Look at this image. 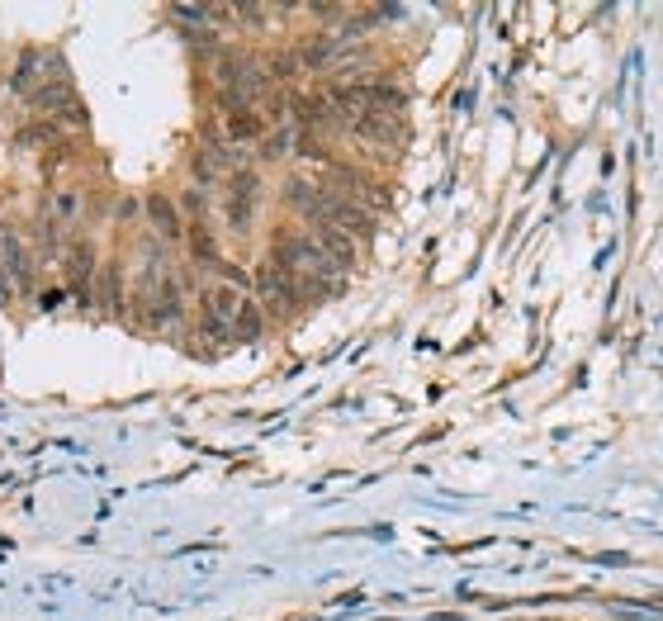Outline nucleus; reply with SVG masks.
<instances>
[{"label": "nucleus", "instance_id": "obj_1", "mask_svg": "<svg viewBox=\"0 0 663 621\" xmlns=\"http://www.w3.org/2000/svg\"><path fill=\"white\" fill-rule=\"evenodd\" d=\"M251 299L261 304V313H266V318H299V313L308 309L299 275L285 271L275 256H266V261L251 271Z\"/></svg>", "mask_w": 663, "mask_h": 621}, {"label": "nucleus", "instance_id": "obj_2", "mask_svg": "<svg viewBox=\"0 0 663 621\" xmlns=\"http://www.w3.org/2000/svg\"><path fill=\"white\" fill-rule=\"evenodd\" d=\"M261 200H266L261 171H256V166H242V171H233V176L223 181V190H218V209H223V223H228V233L247 238L251 228H256Z\"/></svg>", "mask_w": 663, "mask_h": 621}, {"label": "nucleus", "instance_id": "obj_3", "mask_svg": "<svg viewBox=\"0 0 663 621\" xmlns=\"http://www.w3.org/2000/svg\"><path fill=\"white\" fill-rule=\"evenodd\" d=\"M62 275H67V294H72L81 309L95 304V280H100V256H95V242L90 238H76L67 242V252H62Z\"/></svg>", "mask_w": 663, "mask_h": 621}, {"label": "nucleus", "instance_id": "obj_4", "mask_svg": "<svg viewBox=\"0 0 663 621\" xmlns=\"http://www.w3.org/2000/svg\"><path fill=\"white\" fill-rule=\"evenodd\" d=\"M143 223L152 228V238L162 242V247H176V242H185V233H190V223L180 214V200H171L166 190H152L143 200Z\"/></svg>", "mask_w": 663, "mask_h": 621}, {"label": "nucleus", "instance_id": "obj_5", "mask_svg": "<svg viewBox=\"0 0 663 621\" xmlns=\"http://www.w3.org/2000/svg\"><path fill=\"white\" fill-rule=\"evenodd\" d=\"M247 290H237V285H223V280H214V285H204L199 290V309H204V323H214V328L233 332L237 318H242V309H247Z\"/></svg>", "mask_w": 663, "mask_h": 621}, {"label": "nucleus", "instance_id": "obj_6", "mask_svg": "<svg viewBox=\"0 0 663 621\" xmlns=\"http://www.w3.org/2000/svg\"><path fill=\"white\" fill-rule=\"evenodd\" d=\"M0 266L10 271L15 280V294H34V256L24 247V233H19L15 223H0Z\"/></svg>", "mask_w": 663, "mask_h": 621}, {"label": "nucleus", "instance_id": "obj_7", "mask_svg": "<svg viewBox=\"0 0 663 621\" xmlns=\"http://www.w3.org/2000/svg\"><path fill=\"white\" fill-rule=\"evenodd\" d=\"M81 214H86V195H81V185H57L53 195H48V204H43V219L53 223L57 233H72L76 223H81Z\"/></svg>", "mask_w": 663, "mask_h": 621}, {"label": "nucleus", "instance_id": "obj_8", "mask_svg": "<svg viewBox=\"0 0 663 621\" xmlns=\"http://www.w3.org/2000/svg\"><path fill=\"white\" fill-rule=\"evenodd\" d=\"M308 233L318 238V247H323L327 261H332L341 275H346L360 261V242L351 238V233H341V228H332V223H318V228H308Z\"/></svg>", "mask_w": 663, "mask_h": 621}, {"label": "nucleus", "instance_id": "obj_9", "mask_svg": "<svg viewBox=\"0 0 663 621\" xmlns=\"http://www.w3.org/2000/svg\"><path fill=\"white\" fill-rule=\"evenodd\" d=\"M270 133V119L261 110H237V114H223V138L233 147H251L261 143Z\"/></svg>", "mask_w": 663, "mask_h": 621}, {"label": "nucleus", "instance_id": "obj_10", "mask_svg": "<svg viewBox=\"0 0 663 621\" xmlns=\"http://www.w3.org/2000/svg\"><path fill=\"white\" fill-rule=\"evenodd\" d=\"M185 247H190V261H195L199 271H223L228 266V256L218 252V238L209 223H190V233H185Z\"/></svg>", "mask_w": 663, "mask_h": 621}, {"label": "nucleus", "instance_id": "obj_11", "mask_svg": "<svg viewBox=\"0 0 663 621\" xmlns=\"http://www.w3.org/2000/svg\"><path fill=\"white\" fill-rule=\"evenodd\" d=\"M299 128L294 124H280V128H270L266 138H261V152H256V162H289L294 152H299Z\"/></svg>", "mask_w": 663, "mask_h": 621}, {"label": "nucleus", "instance_id": "obj_12", "mask_svg": "<svg viewBox=\"0 0 663 621\" xmlns=\"http://www.w3.org/2000/svg\"><path fill=\"white\" fill-rule=\"evenodd\" d=\"M261 328H266V313H261V304H256V299H247V309H242V318H237V337H242V342H256V337H261Z\"/></svg>", "mask_w": 663, "mask_h": 621}, {"label": "nucleus", "instance_id": "obj_13", "mask_svg": "<svg viewBox=\"0 0 663 621\" xmlns=\"http://www.w3.org/2000/svg\"><path fill=\"white\" fill-rule=\"evenodd\" d=\"M114 223H143V200L124 195V200L114 204Z\"/></svg>", "mask_w": 663, "mask_h": 621}, {"label": "nucleus", "instance_id": "obj_14", "mask_svg": "<svg viewBox=\"0 0 663 621\" xmlns=\"http://www.w3.org/2000/svg\"><path fill=\"white\" fill-rule=\"evenodd\" d=\"M15 304V280H10V271L0 266V309H10Z\"/></svg>", "mask_w": 663, "mask_h": 621}, {"label": "nucleus", "instance_id": "obj_15", "mask_svg": "<svg viewBox=\"0 0 663 621\" xmlns=\"http://www.w3.org/2000/svg\"><path fill=\"white\" fill-rule=\"evenodd\" d=\"M62 299H67V294H62V290H43V294H38V309H43V313H53V309H62Z\"/></svg>", "mask_w": 663, "mask_h": 621}]
</instances>
